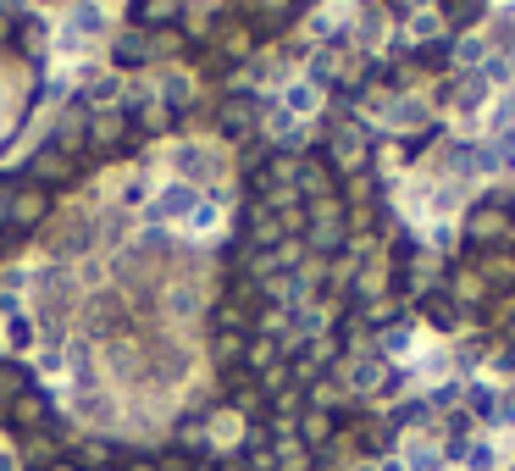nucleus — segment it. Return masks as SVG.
Segmentation results:
<instances>
[{"mask_svg":"<svg viewBox=\"0 0 515 471\" xmlns=\"http://www.w3.org/2000/svg\"><path fill=\"white\" fill-rule=\"evenodd\" d=\"M482 50H488L482 39H466V34H460V39H455V50H449V61H460V67H477Z\"/></svg>","mask_w":515,"mask_h":471,"instance_id":"7","label":"nucleus"},{"mask_svg":"<svg viewBox=\"0 0 515 471\" xmlns=\"http://www.w3.org/2000/svg\"><path fill=\"white\" fill-rule=\"evenodd\" d=\"M477 278L488 283V289H510L515 283V250H488L477 266Z\"/></svg>","mask_w":515,"mask_h":471,"instance_id":"4","label":"nucleus"},{"mask_svg":"<svg viewBox=\"0 0 515 471\" xmlns=\"http://www.w3.org/2000/svg\"><path fill=\"white\" fill-rule=\"evenodd\" d=\"M482 100H488V78H482V73H466V78L455 84V106H460V111H477Z\"/></svg>","mask_w":515,"mask_h":471,"instance_id":"5","label":"nucleus"},{"mask_svg":"<svg viewBox=\"0 0 515 471\" xmlns=\"http://www.w3.org/2000/svg\"><path fill=\"white\" fill-rule=\"evenodd\" d=\"M28 111H34V67L17 50H0V150L17 139Z\"/></svg>","mask_w":515,"mask_h":471,"instance_id":"2","label":"nucleus"},{"mask_svg":"<svg viewBox=\"0 0 515 471\" xmlns=\"http://www.w3.org/2000/svg\"><path fill=\"white\" fill-rule=\"evenodd\" d=\"M493 156H499V161H515V128L499 133V150H493Z\"/></svg>","mask_w":515,"mask_h":471,"instance_id":"8","label":"nucleus"},{"mask_svg":"<svg viewBox=\"0 0 515 471\" xmlns=\"http://www.w3.org/2000/svg\"><path fill=\"white\" fill-rule=\"evenodd\" d=\"M482 294H488V283H482L477 272H455V278H449V300H482Z\"/></svg>","mask_w":515,"mask_h":471,"instance_id":"6","label":"nucleus"},{"mask_svg":"<svg viewBox=\"0 0 515 471\" xmlns=\"http://www.w3.org/2000/svg\"><path fill=\"white\" fill-rule=\"evenodd\" d=\"M216 206L222 189H205L200 150L122 161L61 194L34 239L0 261V316L23 327L45 383L56 372L78 394L100 388L95 405H106L117 372L150 383L189 366Z\"/></svg>","mask_w":515,"mask_h":471,"instance_id":"1","label":"nucleus"},{"mask_svg":"<svg viewBox=\"0 0 515 471\" xmlns=\"http://www.w3.org/2000/svg\"><path fill=\"white\" fill-rule=\"evenodd\" d=\"M405 6H427V0H405Z\"/></svg>","mask_w":515,"mask_h":471,"instance_id":"9","label":"nucleus"},{"mask_svg":"<svg viewBox=\"0 0 515 471\" xmlns=\"http://www.w3.org/2000/svg\"><path fill=\"white\" fill-rule=\"evenodd\" d=\"M504 228H510V211H504V200H488V206H477L466 217V244H499Z\"/></svg>","mask_w":515,"mask_h":471,"instance_id":"3","label":"nucleus"}]
</instances>
